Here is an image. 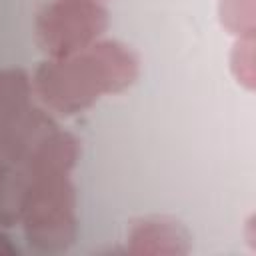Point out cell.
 <instances>
[{
	"instance_id": "cell-5",
	"label": "cell",
	"mask_w": 256,
	"mask_h": 256,
	"mask_svg": "<svg viewBox=\"0 0 256 256\" xmlns=\"http://www.w3.org/2000/svg\"><path fill=\"white\" fill-rule=\"evenodd\" d=\"M78 158H80V140L72 132H66L56 126L24 158L22 166L30 172V176L70 174Z\"/></svg>"
},
{
	"instance_id": "cell-7",
	"label": "cell",
	"mask_w": 256,
	"mask_h": 256,
	"mask_svg": "<svg viewBox=\"0 0 256 256\" xmlns=\"http://www.w3.org/2000/svg\"><path fill=\"white\" fill-rule=\"evenodd\" d=\"M34 96L32 76L24 68H0V132L36 106Z\"/></svg>"
},
{
	"instance_id": "cell-3",
	"label": "cell",
	"mask_w": 256,
	"mask_h": 256,
	"mask_svg": "<svg viewBox=\"0 0 256 256\" xmlns=\"http://www.w3.org/2000/svg\"><path fill=\"white\" fill-rule=\"evenodd\" d=\"M108 28L98 0H48L36 14L34 38L46 58H66L92 46Z\"/></svg>"
},
{
	"instance_id": "cell-11",
	"label": "cell",
	"mask_w": 256,
	"mask_h": 256,
	"mask_svg": "<svg viewBox=\"0 0 256 256\" xmlns=\"http://www.w3.org/2000/svg\"><path fill=\"white\" fill-rule=\"evenodd\" d=\"M16 254H18L16 244H14V242L10 240V236L4 234L2 228H0V256H16Z\"/></svg>"
},
{
	"instance_id": "cell-4",
	"label": "cell",
	"mask_w": 256,
	"mask_h": 256,
	"mask_svg": "<svg viewBox=\"0 0 256 256\" xmlns=\"http://www.w3.org/2000/svg\"><path fill=\"white\" fill-rule=\"evenodd\" d=\"M188 230L168 216H144L130 224L124 252L132 256H184L192 250Z\"/></svg>"
},
{
	"instance_id": "cell-9",
	"label": "cell",
	"mask_w": 256,
	"mask_h": 256,
	"mask_svg": "<svg viewBox=\"0 0 256 256\" xmlns=\"http://www.w3.org/2000/svg\"><path fill=\"white\" fill-rule=\"evenodd\" d=\"M218 16L236 38L256 36V0H218Z\"/></svg>"
},
{
	"instance_id": "cell-8",
	"label": "cell",
	"mask_w": 256,
	"mask_h": 256,
	"mask_svg": "<svg viewBox=\"0 0 256 256\" xmlns=\"http://www.w3.org/2000/svg\"><path fill=\"white\" fill-rule=\"evenodd\" d=\"M30 180L32 176L22 164L0 160V228L20 224Z\"/></svg>"
},
{
	"instance_id": "cell-10",
	"label": "cell",
	"mask_w": 256,
	"mask_h": 256,
	"mask_svg": "<svg viewBox=\"0 0 256 256\" xmlns=\"http://www.w3.org/2000/svg\"><path fill=\"white\" fill-rule=\"evenodd\" d=\"M254 38H236V44L230 54V68L238 84L248 90H254L256 84V52Z\"/></svg>"
},
{
	"instance_id": "cell-6",
	"label": "cell",
	"mask_w": 256,
	"mask_h": 256,
	"mask_svg": "<svg viewBox=\"0 0 256 256\" xmlns=\"http://www.w3.org/2000/svg\"><path fill=\"white\" fill-rule=\"evenodd\" d=\"M56 126L58 124L44 108L34 106L16 124L0 132V160L22 164L36 144Z\"/></svg>"
},
{
	"instance_id": "cell-2",
	"label": "cell",
	"mask_w": 256,
	"mask_h": 256,
	"mask_svg": "<svg viewBox=\"0 0 256 256\" xmlns=\"http://www.w3.org/2000/svg\"><path fill=\"white\" fill-rule=\"evenodd\" d=\"M20 224L32 250L40 254L66 252L78 236L76 186L70 174L32 176Z\"/></svg>"
},
{
	"instance_id": "cell-1",
	"label": "cell",
	"mask_w": 256,
	"mask_h": 256,
	"mask_svg": "<svg viewBox=\"0 0 256 256\" xmlns=\"http://www.w3.org/2000/svg\"><path fill=\"white\" fill-rule=\"evenodd\" d=\"M140 74V60L130 46L100 38L66 58H46L32 74L34 94L60 116L90 110L100 98L128 90Z\"/></svg>"
}]
</instances>
